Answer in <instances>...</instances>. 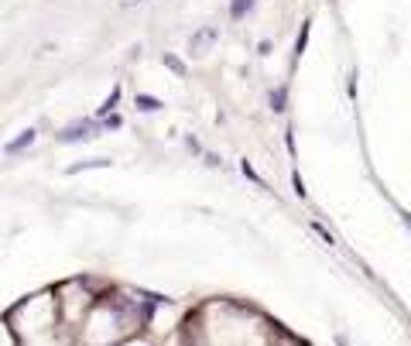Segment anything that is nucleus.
Wrapping results in <instances>:
<instances>
[{"mask_svg": "<svg viewBox=\"0 0 411 346\" xmlns=\"http://www.w3.org/2000/svg\"><path fill=\"white\" fill-rule=\"evenodd\" d=\"M93 130H96L93 120H76V124H69V127L59 130L55 137H59V144H76V141H89Z\"/></svg>", "mask_w": 411, "mask_h": 346, "instance_id": "obj_1", "label": "nucleus"}, {"mask_svg": "<svg viewBox=\"0 0 411 346\" xmlns=\"http://www.w3.org/2000/svg\"><path fill=\"white\" fill-rule=\"evenodd\" d=\"M216 38H219V28H216V24H206V28H199V31L189 38V52H192V55H206L209 45L216 42Z\"/></svg>", "mask_w": 411, "mask_h": 346, "instance_id": "obj_2", "label": "nucleus"}, {"mask_svg": "<svg viewBox=\"0 0 411 346\" xmlns=\"http://www.w3.org/2000/svg\"><path fill=\"white\" fill-rule=\"evenodd\" d=\"M35 137H38V134H35V130L28 127V130H21V137H14V141H7V148H3V151H7V155H17V151H24V148H31V144H35Z\"/></svg>", "mask_w": 411, "mask_h": 346, "instance_id": "obj_3", "label": "nucleus"}, {"mask_svg": "<svg viewBox=\"0 0 411 346\" xmlns=\"http://www.w3.org/2000/svg\"><path fill=\"white\" fill-rule=\"evenodd\" d=\"M254 3H257V0H230V17H233V21H244L247 14L254 10Z\"/></svg>", "mask_w": 411, "mask_h": 346, "instance_id": "obj_4", "label": "nucleus"}, {"mask_svg": "<svg viewBox=\"0 0 411 346\" xmlns=\"http://www.w3.org/2000/svg\"><path fill=\"white\" fill-rule=\"evenodd\" d=\"M137 110L155 113V110H162V100H155V96H148V93H137Z\"/></svg>", "mask_w": 411, "mask_h": 346, "instance_id": "obj_5", "label": "nucleus"}, {"mask_svg": "<svg viewBox=\"0 0 411 346\" xmlns=\"http://www.w3.org/2000/svg\"><path fill=\"white\" fill-rule=\"evenodd\" d=\"M285 107H288V86H278L274 93H271V110H274V113H281Z\"/></svg>", "mask_w": 411, "mask_h": 346, "instance_id": "obj_6", "label": "nucleus"}, {"mask_svg": "<svg viewBox=\"0 0 411 346\" xmlns=\"http://www.w3.org/2000/svg\"><path fill=\"white\" fill-rule=\"evenodd\" d=\"M162 62L171 69V72H175V76H185V62H182V58H175V55H168V52H164Z\"/></svg>", "mask_w": 411, "mask_h": 346, "instance_id": "obj_7", "label": "nucleus"}, {"mask_svg": "<svg viewBox=\"0 0 411 346\" xmlns=\"http://www.w3.org/2000/svg\"><path fill=\"white\" fill-rule=\"evenodd\" d=\"M117 103H121V86H114V89H110V96H107V100L100 103V113H110V110H114Z\"/></svg>", "mask_w": 411, "mask_h": 346, "instance_id": "obj_8", "label": "nucleus"}, {"mask_svg": "<svg viewBox=\"0 0 411 346\" xmlns=\"http://www.w3.org/2000/svg\"><path fill=\"white\" fill-rule=\"evenodd\" d=\"M107 165H110L107 158H89V162H82V165H72V168H69V175L82 172V168H107Z\"/></svg>", "mask_w": 411, "mask_h": 346, "instance_id": "obj_9", "label": "nucleus"}, {"mask_svg": "<svg viewBox=\"0 0 411 346\" xmlns=\"http://www.w3.org/2000/svg\"><path fill=\"white\" fill-rule=\"evenodd\" d=\"M305 45H309V21L302 24V31H298V42H295V58L305 52Z\"/></svg>", "mask_w": 411, "mask_h": 346, "instance_id": "obj_10", "label": "nucleus"}, {"mask_svg": "<svg viewBox=\"0 0 411 346\" xmlns=\"http://www.w3.org/2000/svg\"><path fill=\"white\" fill-rule=\"evenodd\" d=\"M405 226H408V230H411V217H405Z\"/></svg>", "mask_w": 411, "mask_h": 346, "instance_id": "obj_11", "label": "nucleus"}, {"mask_svg": "<svg viewBox=\"0 0 411 346\" xmlns=\"http://www.w3.org/2000/svg\"><path fill=\"white\" fill-rule=\"evenodd\" d=\"M127 3H141V0H127Z\"/></svg>", "mask_w": 411, "mask_h": 346, "instance_id": "obj_12", "label": "nucleus"}]
</instances>
